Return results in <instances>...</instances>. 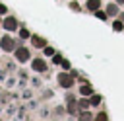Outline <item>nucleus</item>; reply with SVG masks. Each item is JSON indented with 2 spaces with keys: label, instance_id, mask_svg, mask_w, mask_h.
I'll use <instances>...</instances> for the list:
<instances>
[{
  "label": "nucleus",
  "instance_id": "10",
  "mask_svg": "<svg viewBox=\"0 0 124 121\" xmlns=\"http://www.w3.org/2000/svg\"><path fill=\"white\" fill-rule=\"evenodd\" d=\"M99 101H101V98H99V96H93V98H91V103H93V105H97Z\"/></svg>",
  "mask_w": 124,
  "mask_h": 121
},
{
  "label": "nucleus",
  "instance_id": "4",
  "mask_svg": "<svg viewBox=\"0 0 124 121\" xmlns=\"http://www.w3.org/2000/svg\"><path fill=\"white\" fill-rule=\"evenodd\" d=\"M16 57H17V60H27L29 59V49H19L16 53Z\"/></svg>",
  "mask_w": 124,
  "mask_h": 121
},
{
  "label": "nucleus",
  "instance_id": "12",
  "mask_svg": "<svg viewBox=\"0 0 124 121\" xmlns=\"http://www.w3.org/2000/svg\"><path fill=\"white\" fill-rule=\"evenodd\" d=\"M45 51H46V55H52V53H54V49H52V47H45Z\"/></svg>",
  "mask_w": 124,
  "mask_h": 121
},
{
  "label": "nucleus",
  "instance_id": "2",
  "mask_svg": "<svg viewBox=\"0 0 124 121\" xmlns=\"http://www.w3.org/2000/svg\"><path fill=\"white\" fill-rule=\"evenodd\" d=\"M45 68H46V64H45V60H43V59H35V60H33V70L43 72Z\"/></svg>",
  "mask_w": 124,
  "mask_h": 121
},
{
  "label": "nucleus",
  "instance_id": "6",
  "mask_svg": "<svg viewBox=\"0 0 124 121\" xmlns=\"http://www.w3.org/2000/svg\"><path fill=\"white\" fill-rule=\"evenodd\" d=\"M99 6H101V0H89L87 2V8L89 10H99Z\"/></svg>",
  "mask_w": 124,
  "mask_h": 121
},
{
  "label": "nucleus",
  "instance_id": "9",
  "mask_svg": "<svg viewBox=\"0 0 124 121\" xmlns=\"http://www.w3.org/2000/svg\"><path fill=\"white\" fill-rule=\"evenodd\" d=\"M107 12H108V14H116V12H118V8H116V6H108V10H107Z\"/></svg>",
  "mask_w": 124,
  "mask_h": 121
},
{
  "label": "nucleus",
  "instance_id": "3",
  "mask_svg": "<svg viewBox=\"0 0 124 121\" xmlns=\"http://www.w3.org/2000/svg\"><path fill=\"white\" fill-rule=\"evenodd\" d=\"M2 49H4V51H12V49H14V41H12L10 37H4V39H2Z\"/></svg>",
  "mask_w": 124,
  "mask_h": 121
},
{
  "label": "nucleus",
  "instance_id": "7",
  "mask_svg": "<svg viewBox=\"0 0 124 121\" xmlns=\"http://www.w3.org/2000/svg\"><path fill=\"white\" fill-rule=\"evenodd\" d=\"M95 16L99 20H107V12H101V10H95Z\"/></svg>",
  "mask_w": 124,
  "mask_h": 121
},
{
  "label": "nucleus",
  "instance_id": "13",
  "mask_svg": "<svg viewBox=\"0 0 124 121\" xmlns=\"http://www.w3.org/2000/svg\"><path fill=\"white\" fill-rule=\"evenodd\" d=\"M21 37H29V31L27 29H21Z\"/></svg>",
  "mask_w": 124,
  "mask_h": 121
},
{
  "label": "nucleus",
  "instance_id": "8",
  "mask_svg": "<svg viewBox=\"0 0 124 121\" xmlns=\"http://www.w3.org/2000/svg\"><path fill=\"white\" fill-rule=\"evenodd\" d=\"M81 94L85 96V94H91V88L89 86H81Z\"/></svg>",
  "mask_w": 124,
  "mask_h": 121
},
{
  "label": "nucleus",
  "instance_id": "5",
  "mask_svg": "<svg viewBox=\"0 0 124 121\" xmlns=\"http://www.w3.org/2000/svg\"><path fill=\"white\" fill-rule=\"evenodd\" d=\"M16 25H17V23H16L14 18H6V20H4V27H6V29L12 31V29H16Z\"/></svg>",
  "mask_w": 124,
  "mask_h": 121
},
{
  "label": "nucleus",
  "instance_id": "1",
  "mask_svg": "<svg viewBox=\"0 0 124 121\" xmlns=\"http://www.w3.org/2000/svg\"><path fill=\"white\" fill-rule=\"evenodd\" d=\"M58 80H60V84H62L64 88H68V86H72V82H74L70 74H60V76H58Z\"/></svg>",
  "mask_w": 124,
  "mask_h": 121
},
{
  "label": "nucleus",
  "instance_id": "11",
  "mask_svg": "<svg viewBox=\"0 0 124 121\" xmlns=\"http://www.w3.org/2000/svg\"><path fill=\"white\" fill-rule=\"evenodd\" d=\"M112 27H114V29H122V21H114Z\"/></svg>",
  "mask_w": 124,
  "mask_h": 121
}]
</instances>
